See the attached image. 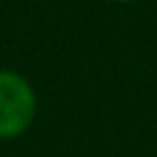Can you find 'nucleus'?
<instances>
[{
  "instance_id": "2",
  "label": "nucleus",
  "mask_w": 157,
  "mask_h": 157,
  "mask_svg": "<svg viewBox=\"0 0 157 157\" xmlns=\"http://www.w3.org/2000/svg\"><path fill=\"white\" fill-rule=\"evenodd\" d=\"M121 3H127V0H121Z\"/></svg>"
},
{
  "instance_id": "1",
  "label": "nucleus",
  "mask_w": 157,
  "mask_h": 157,
  "mask_svg": "<svg viewBox=\"0 0 157 157\" xmlns=\"http://www.w3.org/2000/svg\"><path fill=\"white\" fill-rule=\"evenodd\" d=\"M36 113V97L25 77L0 72V141L28 130Z\"/></svg>"
}]
</instances>
